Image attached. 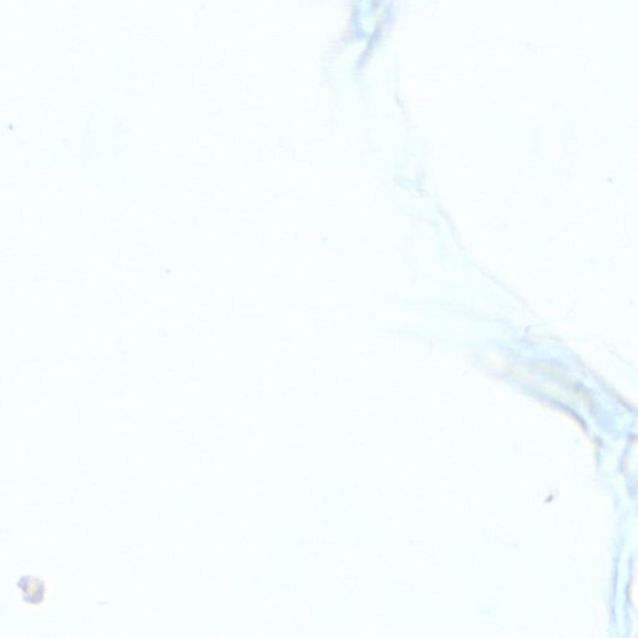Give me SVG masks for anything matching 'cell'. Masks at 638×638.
Listing matches in <instances>:
<instances>
[{
    "mask_svg": "<svg viewBox=\"0 0 638 638\" xmlns=\"http://www.w3.org/2000/svg\"><path fill=\"white\" fill-rule=\"evenodd\" d=\"M16 587L19 589L21 599L26 604L38 606V604L44 602L45 596H46V584L39 577L31 576V574L21 576L16 582Z\"/></svg>",
    "mask_w": 638,
    "mask_h": 638,
    "instance_id": "1",
    "label": "cell"
}]
</instances>
